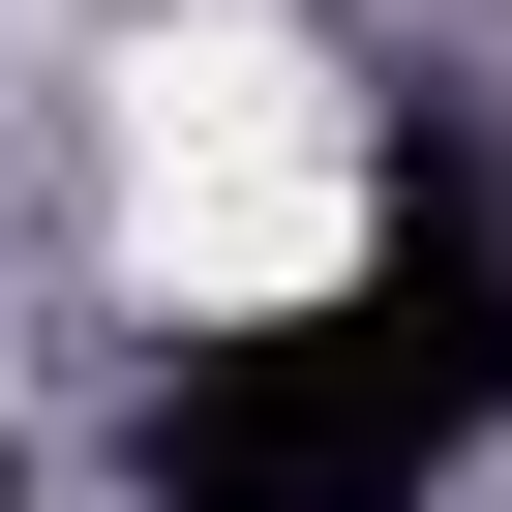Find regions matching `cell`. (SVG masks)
<instances>
[{
  "mask_svg": "<svg viewBox=\"0 0 512 512\" xmlns=\"http://www.w3.org/2000/svg\"><path fill=\"white\" fill-rule=\"evenodd\" d=\"M151 181V302H332L362 272V151L272 121V151H121Z\"/></svg>",
  "mask_w": 512,
  "mask_h": 512,
  "instance_id": "cell-1",
  "label": "cell"
},
{
  "mask_svg": "<svg viewBox=\"0 0 512 512\" xmlns=\"http://www.w3.org/2000/svg\"><path fill=\"white\" fill-rule=\"evenodd\" d=\"M272 121H332V61L272 31V0H211V31L121 61V151H272Z\"/></svg>",
  "mask_w": 512,
  "mask_h": 512,
  "instance_id": "cell-2",
  "label": "cell"
}]
</instances>
